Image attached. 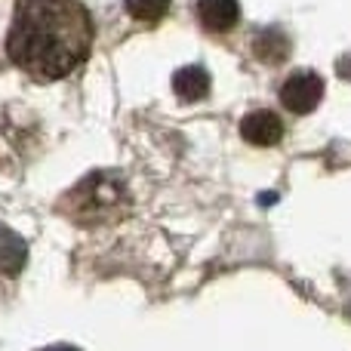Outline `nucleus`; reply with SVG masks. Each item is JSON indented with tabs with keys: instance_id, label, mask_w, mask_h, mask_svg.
Segmentation results:
<instances>
[{
	"instance_id": "20e7f679",
	"label": "nucleus",
	"mask_w": 351,
	"mask_h": 351,
	"mask_svg": "<svg viewBox=\"0 0 351 351\" xmlns=\"http://www.w3.org/2000/svg\"><path fill=\"white\" fill-rule=\"evenodd\" d=\"M241 136L250 142V145H259V148L278 145V142L284 139V121L268 108L250 111V114L241 121Z\"/></svg>"
},
{
	"instance_id": "f03ea898",
	"label": "nucleus",
	"mask_w": 351,
	"mask_h": 351,
	"mask_svg": "<svg viewBox=\"0 0 351 351\" xmlns=\"http://www.w3.org/2000/svg\"><path fill=\"white\" fill-rule=\"evenodd\" d=\"M130 204V194L123 179L114 173H90L84 182L71 188L62 200V210L80 225H102L117 219Z\"/></svg>"
},
{
	"instance_id": "9b49d317",
	"label": "nucleus",
	"mask_w": 351,
	"mask_h": 351,
	"mask_svg": "<svg viewBox=\"0 0 351 351\" xmlns=\"http://www.w3.org/2000/svg\"><path fill=\"white\" fill-rule=\"evenodd\" d=\"M346 315H348V321H351V305H348V311H346Z\"/></svg>"
},
{
	"instance_id": "6e6552de",
	"label": "nucleus",
	"mask_w": 351,
	"mask_h": 351,
	"mask_svg": "<svg viewBox=\"0 0 351 351\" xmlns=\"http://www.w3.org/2000/svg\"><path fill=\"white\" fill-rule=\"evenodd\" d=\"M127 10H130V16L139 19V22H158V19L167 16L170 0H127Z\"/></svg>"
},
{
	"instance_id": "39448f33",
	"label": "nucleus",
	"mask_w": 351,
	"mask_h": 351,
	"mask_svg": "<svg viewBox=\"0 0 351 351\" xmlns=\"http://www.w3.org/2000/svg\"><path fill=\"white\" fill-rule=\"evenodd\" d=\"M197 16L206 31L225 34V31H231L237 25L241 6H237V0H197Z\"/></svg>"
},
{
	"instance_id": "f257e3e1",
	"label": "nucleus",
	"mask_w": 351,
	"mask_h": 351,
	"mask_svg": "<svg viewBox=\"0 0 351 351\" xmlns=\"http://www.w3.org/2000/svg\"><path fill=\"white\" fill-rule=\"evenodd\" d=\"M93 47V19L77 0H19L6 53L34 80L68 77Z\"/></svg>"
},
{
	"instance_id": "423d86ee",
	"label": "nucleus",
	"mask_w": 351,
	"mask_h": 351,
	"mask_svg": "<svg viewBox=\"0 0 351 351\" xmlns=\"http://www.w3.org/2000/svg\"><path fill=\"white\" fill-rule=\"evenodd\" d=\"M25 259H28V243L12 228L0 225V274L3 278H16L25 268Z\"/></svg>"
},
{
	"instance_id": "0eeeda50",
	"label": "nucleus",
	"mask_w": 351,
	"mask_h": 351,
	"mask_svg": "<svg viewBox=\"0 0 351 351\" xmlns=\"http://www.w3.org/2000/svg\"><path fill=\"white\" fill-rule=\"evenodd\" d=\"M173 90H176V96L185 99V102H200V99H206V93H210V74H206L204 65H185L176 71Z\"/></svg>"
},
{
	"instance_id": "9d476101",
	"label": "nucleus",
	"mask_w": 351,
	"mask_h": 351,
	"mask_svg": "<svg viewBox=\"0 0 351 351\" xmlns=\"http://www.w3.org/2000/svg\"><path fill=\"white\" fill-rule=\"evenodd\" d=\"M47 351H77V348H71V346H56V348H47Z\"/></svg>"
},
{
	"instance_id": "1a4fd4ad",
	"label": "nucleus",
	"mask_w": 351,
	"mask_h": 351,
	"mask_svg": "<svg viewBox=\"0 0 351 351\" xmlns=\"http://www.w3.org/2000/svg\"><path fill=\"white\" fill-rule=\"evenodd\" d=\"M256 56L265 62H280L287 56V37L278 31H265V34L256 40Z\"/></svg>"
},
{
	"instance_id": "7ed1b4c3",
	"label": "nucleus",
	"mask_w": 351,
	"mask_h": 351,
	"mask_svg": "<svg viewBox=\"0 0 351 351\" xmlns=\"http://www.w3.org/2000/svg\"><path fill=\"white\" fill-rule=\"evenodd\" d=\"M321 99H324V80L311 71L293 74V77H287L284 86H280V102H284V108L293 111V114H308V111H315L317 105H321Z\"/></svg>"
}]
</instances>
